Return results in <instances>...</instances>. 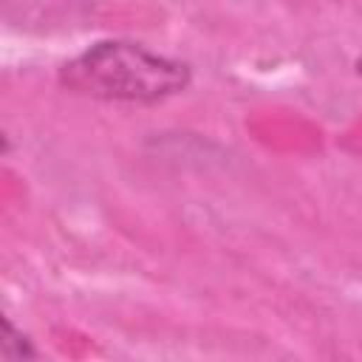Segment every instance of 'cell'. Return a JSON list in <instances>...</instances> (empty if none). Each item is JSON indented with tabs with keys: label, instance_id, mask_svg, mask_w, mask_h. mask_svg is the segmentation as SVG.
Instances as JSON below:
<instances>
[{
	"label": "cell",
	"instance_id": "obj_1",
	"mask_svg": "<svg viewBox=\"0 0 362 362\" xmlns=\"http://www.w3.org/2000/svg\"><path fill=\"white\" fill-rule=\"evenodd\" d=\"M189 65L130 40H105L59 68V82L82 96L105 102L156 105L189 85Z\"/></svg>",
	"mask_w": 362,
	"mask_h": 362
},
{
	"label": "cell",
	"instance_id": "obj_2",
	"mask_svg": "<svg viewBox=\"0 0 362 362\" xmlns=\"http://www.w3.org/2000/svg\"><path fill=\"white\" fill-rule=\"evenodd\" d=\"M0 354L6 356V359H28V356H34V348H31V342L14 328V322L11 320H3V339H0Z\"/></svg>",
	"mask_w": 362,
	"mask_h": 362
},
{
	"label": "cell",
	"instance_id": "obj_3",
	"mask_svg": "<svg viewBox=\"0 0 362 362\" xmlns=\"http://www.w3.org/2000/svg\"><path fill=\"white\" fill-rule=\"evenodd\" d=\"M356 71H359V74H362V59H359V62H356Z\"/></svg>",
	"mask_w": 362,
	"mask_h": 362
}]
</instances>
